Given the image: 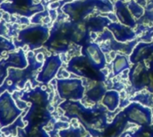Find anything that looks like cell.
<instances>
[{"instance_id":"cell-35","label":"cell","mask_w":153,"mask_h":137,"mask_svg":"<svg viewBox=\"0 0 153 137\" xmlns=\"http://www.w3.org/2000/svg\"><path fill=\"white\" fill-rule=\"evenodd\" d=\"M152 40H153V39H152Z\"/></svg>"},{"instance_id":"cell-4","label":"cell","mask_w":153,"mask_h":137,"mask_svg":"<svg viewBox=\"0 0 153 137\" xmlns=\"http://www.w3.org/2000/svg\"><path fill=\"white\" fill-rule=\"evenodd\" d=\"M49 37V29L46 25L35 24L26 27L18 32L17 39L14 41L16 47L27 45L30 51L39 49Z\"/></svg>"},{"instance_id":"cell-25","label":"cell","mask_w":153,"mask_h":137,"mask_svg":"<svg viewBox=\"0 0 153 137\" xmlns=\"http://www.w3.org/2000/svg\"><path fill=\"white\" fill-rule=\"evenodd\" d=\"M26 123L23 121L22 116H20L13 123H12L11 125L2 127L1 128V132L6 137L15 136L17 135V129L18 128H23L26 127Z\"/></svg>"},{"instance_id":"cell-33","label":"cell","mask_w":153,"mask_h":137,"mask_svg":"<svg viewBox=\"0 0 153 137\" xmlns=\"http://www.w3.org/2000/svg\"><path fill=\"white\" fill-rule=\"evenodd\" d=\"M2 17H3V13H2V12H0V21H1V19H2Z\"/></svg>"},{"instance_id":"cell-18","label":"cell","mask_w":153,"mask_h":137,"mask_svg":"<svg viewBox=\"0 0 153 137\" xmlns=\"http://www.w3.org/2000/svg\"><path fill=\"white\" fill-rule=\"evenodd\" d=\"M114 11L117 17V20L120 23L130 27L132 29L136 28L137 21L132 14L130 9L128 8L127 2H124L121 0H117L114 4Z\"/></svg>"},{"instance_id":"cell-10","label":"cell","mask_w":153,"mask_h":137,"mask_svg":"<svg viewBox=\"0 0 153 137\" xmlns=\"http://www.w3.org/2000/svg\"><path fill=\"white\" fill-rule=\"evenodd\" d=\"M22 115L21 110L11 93L8 91L0 95V127H4L13 123L20 116Z\"/></svg>"},{"instance_id":"cell-19","label":"cell","mask_w":153,"mask_h":137,"mask_svg":"<svg viewBox=\"0 0 153 137\" xmlns=\"http://www.w3.org/2000/svg\"><path fill=\"white\" fill-rule=\"evenodd\" d=\"M150 58H153V42H138L130 54L129 62L135 64Z\"/></svg>"},{"instance_id":"cell-20","label":"cell","mask_w":153,"mask_h":137,"mask_svg":"<svg viewBox=\"0 0 153 137\" xmlns=\"http://www.w3.org/2000/svg\"><path fill=\"white\" fill-rule=\"evenodd\" d=\"M107 42H108V45H106V44L102 45L108 47L107 48V52L114 51V52H117V53H121L120 54H125V55L126 54V55L131 54L133 50H134V48L138 44V40H136V39L129 41V42H119V41H117L114 38L113 35L110 37V38Z\"/></svg>"},{"instance_id":"cell-17","label":"cell","mask_w":153,"mask_h":137,"mask_svg":"<svg viewBox=\"0 0 153 137\" xmlns=\"http://www.w3.org/2000/svg\"><path fill=\"white\" fill-rule=\"evenodd\" d=\"M107 29L112 33L114 38L119 42H129L137 37L134 29L120 22H111Z\"/></svg>"},{"instance_id":"cell-27","label":"cell","mask_w":153,"mask_h":137,"mask_svg":"<svg viewBox=\"0 0 153 137\" xmlns=\"http://www.w3.org/2000/svg\"><path fill=\"white\" fill-rule=\"evenodd\" d=\"M127 5H128V8L130 9L132 14L134 15V17L135 18L136 21H138L142 16L143 14L144 13V8L143 6H142L141 4H139L135 0H130L127 2Z\"/></svg>"},{"instance_id":"cell-9","label":"cell","mask_w":153,"mask_h":137,"mask_svg":"<svg viewBox=\"0 0 153 137\" xmlns=\"http://www.w3.org/2000/svg\"><path fill=\"white\" fill-rule=\"evenodd\" d=\"M127 122L142 126H150L152 124V110L138 103L133 102L121 111Z\"/></svg>"},{"instance_id":"cell-15","label":"cell","mask_w":153,"mask_h":137,"mask_svg":"<svg viewBox=\"0 0 153 137\" xmlns=\"http://www.w3.org/2000/svg\"><path fill=\"white\" fill-rule=\"evenodd\" d=\"M134 31L137 35H142L143 42H152L153 39V10H145L143 16L137 21Z\"/></svg>"},{"instance_id":"cell-7","label":"cell","mask_w":153,"mask_h":137,"mask_svg":"<svg viewBox=\"0 0 153 137\" xmlns=\"http://www.w3.org/2000/svg\"><path fill=\"white\" fill-rule=\"evenodd\" d=\"M97 0H75L63 5L62 12L72 22L87 20L90 14L97 10Z\"/></svg>"},{"instance_id":"cell-28","label":"cell","mask_w":153,"mask_h":137,"mask_svg":"<svg viewBox=\"0 0 153 137\" xmlns=\"http://www.w3.org/2000/svg\"><path fill=\"white\" fill-rule=\"evenodd\" d=\"M16 46L13 44V42L0 35V56L3 55V53H4L14 52Z\"/></svg>"},{"instance_id":"cell-23","label":"cell","mask_w":153,"mask_h":137,"mask_svg":"<svg viewBox=\"0 0 153 137\" xmlns=\"http://www.w3.org/2000/svg\"><path fill=\"white\" fill-rule=\"evenodd\" d=\"M106 92L107 88L104 85V82H95V85L91 88L88 89L85 94L90 101L93 103H99L100 101H102Z\"/></svg>"},{"instance_id":"cell-31","label":"cell","mask_w":153,"mask_h":137,"mask_svg":"<svg viewBox=\"0 0 153 137\" xmlns=\"http://www.w3.org/2000/svg\"><path fill=\"white\" fill-rule=\"evenodd\" d=\"M49 11V16L51 18L52 21H56L57 18V13H56V10H48Z\"/></svg>"},{"instance_id":"cell-12","label":"cell","mask_w":153,"mask_h":137,"mask_svg":"<svg viewBox=\"0 0 153 137\" xmlns=\"http://www.w3.org/2000/svg\"><path fill=\"white\" fill-rule=\"evenodd\" d=\"M62 65L63 61L59 54L56 53L48 55L43 63L42 69L37 75V82L43 85H48L55 78Z\"/></svg>"},{"instance_id":"cell-16","label":"cell","mask_w":153,"mask_h":137,"mask_svg":"<svg viewBox=\"0 0 153 137\" xmlns=\"http://www.w3.org/2000/svg\"><path fill=\"white\" fill-rule=\"evenodd\" d=\"M21 100L27 103H29L46 108L51 107L48 93L40 86H36L33 89L24 92L21 96Z\"/></svg>"},{"instance_id":"cell-24","label":"cell","mask_w":153,"mask_h":137,"mask_svg":"<svg viewBox=\"0 0 153 137\" xmlns=\"http://www.w3.org/2000/svg\"><path fill=\"white\" fill-rule=\"evenodd\" d=\"M130 69V62L126 55L117 53L113 60V65H112V70L113 75L117 76L121 74L122 72L128 70Z\"/></svg>"},{"instance_id":"cell-5","label":"cell","mask_w":153,"mask_h":137,"mask_svg":"<svg viewBox=\"0 0 153 137\" xmlns=\"http://www.w3.org/2000/svg\"><path fill=\"white\" fill-rule=\"evenodd\" d=\"M66 70L69 73L95 82H105L107 78L101 70H97L82 54L73 57L67 63Z\"/></svg>"},{"instance_id":"cell-22","label":"cell","mask_w":153,"mask_h":137,"mask_svg":"<svg viewBox=\"0 0 153 137\" xmlns=\"http://www.w3.org/2000/svg\"><path fill=\"white\" fill-rule=\"evenodd\" d=\"M120 95L117 90H108L106 92L102 99V104L110 111H115L119 106Z\"/></svg>"},{"instance_id":"cell-3","label":"cell","mask_w":153,"mask_h":137,"mask_svg":"<svg viewBox=\"0 0 153 137\" xmlns=\"http://www.w3.org/2000/svg\"><path fill=\"white\" fill-rule=\"evenodd\" d=\"M74 24L69 20L58 18L56 20L49 31V37L44 44L45 48L56 53H65L70 50L71 35Z\"/></svg>"},{"instance_id":"cell-2","label":"cell","mask_w":153,"mask_h":137,"mask_svg":"<svg viewBox=\"0 0 153 137\" xmlns=\"http://www.w3.org/2000/svg\"><path fill=\"white\" fill-rule=\"evenodd\" d=\"M59 108L64 111V115L68 119H77L86 127L89 131L105 126L106 118L104 111L100 109L85 108L80 101H65L60 103Z\"/></svg>"},{"instance_id":"cell-32","label":"cell","mask_w":153,"mask_h":137,"mask_svg":"<svg viewBox=\"0 0 153 137\" xmlns=\"http://www.w3.org/2000/svg\"><path fill=\"white\" fill-rule=\"evenodd\" d=\"M116 1H117V0H116ZM121 1H124V2H128V1H130V0H121ZM139 4H141L142 6H143V5H145L146 4V2H147V0H135Z\"/></svg>"},{"instance_id":"cell-11","label":"cell","mask_w":153,"mask_h":137,"mask_svg":"<svg viewBox=\"0 0 153 137\" xmlns=\"http://www.w3.org/2000/svg\"><path fill=\"white\" fill-rule=\"evenodd\" d=\"M28 66V60L24 51L20 48L17 51L9 53L7 57L0 61V86L8 76V69H25Z\"/></svg>"},{"instance_id":"cell-13","label":"cell","mask_w":153,"mask_h":137,"mask_svg":"<svg viewBox=\"0 0 153 137\" xmlns=\"http://www.w3.org/2000/svg\"><path fill=\"white\" fill-rule=\"evenodd\" d=\"M129 79L132 85V88L134 91H141L147 88L150 80L148 76V67L144 62H140L134 64L129 69Z\"/></svg>"},{"instance_id":"cell-29","label":"cell","mask_w":153,"mask_h":137,"mask_svg":"<svg viewBox=\"0 0 153 137\" xmlns=\"http://www.w3.org/2000/svg\"><path fill=\"white\" fill-rule=\"evenodd\" d=\"M58 136L59 137H82V128L69 127L68 128L59 130Z\"/></svg>"},{"instance_id":"cell-26","label":"cell","mask_w":153,"mask_h":137,"mask_svg":"<svg viewBox=\"0 0 153 137\" xmlns=\"http://www.w3.org/2000/svg\"><path fill=\"white\" fill-rule=\"evenodd\" d=\"M52 21L50 16H49V11L44 10L42 12H39L36 14H34L31 19L30 22L32 24H39V25H48Z\"/></svg>"},{"instance_id":"cell-30","label":"cell","mask_w":153,"mask_h":137,"mask_svg":"<svg viewBox=\"0 0 153 137\" xmlns=\"http://www.w3.org/2000/svg\"><path fill=\"white\" fill-rule=\"evenodd\" d=\"M132 137H153V126H142Z\"/></svg>"},{"instance_id":"cell-6","label":"cell","mask_w":153,"mask_h":137,"mask_svg":"<svg viewBox=\"0 0 153 137\" xmlns=\"http://www.w3.org/2000/svg\"><path fill=\"white\" fill-rule=\"evenodd\" d=\"M0 10L8 14H18L22 17L30 18L34 14L45 10L44 5L35 4L34 0H5L0 4Z\"/></svg>"},{"instance_id":"cell-1","label":"cell","mask_w":153,"mask_h":137,"mask_svg":"<svg viewBox=\"0 0 153 137\" xmlns=\"http://www.w3.org/2000/svg\"><path fill=\"white\" fill-rule=\"evenodd\" d=\"M27 54L28 66L25 69H8V76L0 86V95L5 91L12 94L15 90H22L24 88L29 80L31 81L32 86L36 87L35 85L38 82L35 80V76L39 69L42 68L44 62H38L36 59V54L32 51L28 52Z\"/></svg>"},{"instance_id":"cell-21","label":"cell","mask_w":153,"mask_h":137,"mask_svg":"<svg viewBox=\"0 0 153 137\" xmlns=\"http://www.w3.org/2000/svg\"><path fill=\"white\" fill-rule=\"evenodd\" d=\"M111 23V21L108 17L96 15L95 17H90L86 20V25L88 32L102 33L106 28Z\"/></svg>"},{"instance_id":"cell-8","label":"cell","mask_w":153,"mask_h":137,"mask_svg":"<svg viewBox=\"0 0 153 137\" xmlns=\"http://www.w3.org/2000/svg\"><path fill=\"white\" fill-rule=\"evenodd\" d=\"M56 91L65 101H81L85 94V86L80 78H57Z\"/></svg>"},{"instance_id":"cell-34","label":"cell","mask_w":153,"mask_h":137,"mask_svg":"<svg viewBox=\"0 0 153 137\" xmlns=\"http://www.w3.org/2000/svg\"><path fill=\"white\" fill-rule=\"evenodd\" d=\"M1 128H2V127H0V137H2L1 136V134H2V132H1Z\"/></svg>"},{"instance_id":"cell-14","label":"cell","mask_w":153,"mask_h":137,"mask_svg":"<svg viewBox=\"0 0 153 137\" xmlns=\"http://www.w3.org/2000/svg\"><path fill=\"white\" fill-rule=\"evenodd\" d=\"M82 54L84 55L90 62L99 70L106 68L107 58L100 45L94 42H90L82 47Z\"/></svg>"}]
</instances>
